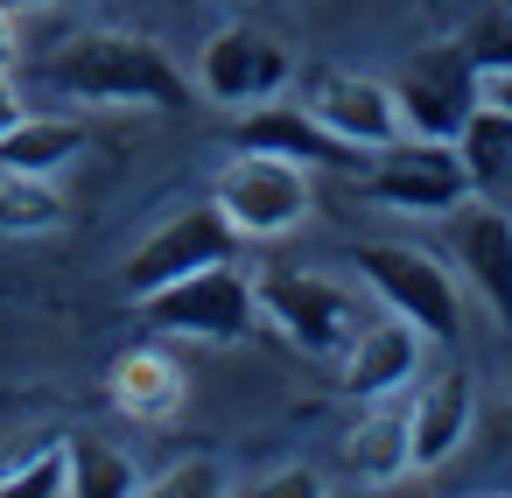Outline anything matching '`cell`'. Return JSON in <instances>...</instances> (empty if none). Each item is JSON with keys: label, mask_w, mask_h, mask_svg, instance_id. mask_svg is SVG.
<instances>
[{"label": "cell", "mask_w": 512, "mask_h": 498, "mask_svg": "<svg viewBox=\"0 0 512 498\" xmlns=\"http://www.w3.org/2000/svg\"><path fill=\"white\" fill-rule=\"evenodd\" d=\"M155 330L169 337H197V344H246L260 330V302H253V274H239L232 260H211L155 295L134 302Z\"/></svg>", "instance_id": "obj_3"}, {"label": "cell", "mask_w": 512, "mask_h": 498, "mask_svg": "<svg viewBox=\"0 0 512 498\" xmlns=\"http://www.w3.org/2000/svg\"><path fill=\"white\" fill-rule=\"evenodd\" d=\"M456 43H463V57L477 64V78H505V71H512V8H505V0H491V8H484Z\"/></svg>", "instance_id": "obj_22"}, {"label": "cell", "mask_w": 512, "mask_h": 498, "mask_svg": "<svg viewBox=\"0 0 512 498\" xmlns=\"http://www.w3.org/2000/svg\"><path fill=\"white\" fill-rule=\"evenodd\" d=\"M22 64V29H15V8H0V71Z\"/></svg>", "instance_id": "obj_25"}, {"label": "cell", "mask_w": 512, "mask_h": 498, "mask_svg": "<svg viewBox=\"0 0 512 498\" xmlns=\"http://www.w3.org/2000/svg\"><path fill=\"white\" fill-rule=\"evenodd\" d=\"M505 8H512V0H505Z\"/></svg>", "instance_id": "obj_30"}, {"label": "cell", "mask_w": 512, "mask_h": 498, "mask_svg": "<svg viewBox=\"0 0 512 498\" xmlns=\"http://www.w3.org/2000/svg\"><path fill=\"white\" fill-rule=\"evenodd\" d=\"M484 99H498V106L512 113V71H505V78H484Z\"/></svg>", "instance_id": "obj_27"}, {"label": "cell", "mask_w": 512, "mask_h": 498, "mask_svg": "<svg viewBox=\"0 0 512 498\" xmlns=\"http://www.w3.org/2000/svg\"><path fill=\"white\" fill-rule=\"evenodd\" d=\"M358 190H365L372 204H386V211L442 218V211H456V204L470 197V176H463V162H456V148H449V141L400 134V141H386L379 155H365Z\"/></svg>", "instance_id": "obj_6"}, {"label": "cell", "mask_w": 512, "mask_h": 498, "mask_svg": "<svg viewBox=\"0 0 512 498\" xmlns=\"http://www.w3.org/2000/svg\"><path fill=\"white\" fill-rule=\"evenodd\" d=\"M344 148L358 155H379L386 141H400V106H393V85L386 78H365V71H316L309 78V99H302Z\"/></svg>", "instance_id": "obj_12"}, {"label": "cell", "mask_w": 512, "mask_h": 498, "mask_svg": "<svg viewBox=\"0 0 512 498\" xmlns=\"http://www.w3.org/2000/svg\"><path fill=\"white\" fill-rule=\"evenodd\" d=\"M295 78V50L281 36H267L260 22H225L204 50H197V92L218 106H260L281 99Z\"/></svg>", "instance_id": "obj_8"}, {"label": "cell", "mask_w": 512, "mask_h": 498, "mask_svg": "<svg viewBox=\"0 0 512 498\" xmlns=\"http://www.w3.org/2000/svg\"><path fill=\"white\" fill-rule=\"evenodd\" d=\"M141 491H155V498H225L232 491V470L218 456H183V463L141 477Z\"/></svg>", "instance_id": "obj_23"}, {"label": "cell", "mask_w": 512, "mask_h": 498, "mask_svg": "<svg viewBox=\"0 0 512 498\" xmlns=\"http://www.w3.org/2000/svg\"><path fill=\"white\" fill-rule=\"evenodd\" d=\"M78 155H85V120H64V113H22L0 134V169L8 176H50L57 183Z\"/></svg>", "instance_id": "obj_17"}, {"label": "cell", "mask_w": 512, "mask_h": 498, "mask_svg": "<svg viewBox=\"0 0 512 498\" xmlns=\"http://www.w3.org/2000/svg\"><path fill=\"white\" fill-rule=\"evenodd\" d=\"M50 85L85 106H141V113H183L197 99V78H183L176 57L134 29H92L64 43L50 64Z\"/></svg>", "instance_id": "obj_1"}, {"label": "cell", "mask_w": 512, "mask_h": 498, "mask_svg": "<svg viewBox=\"0 0 512 498\" xmlns=\"http://www.w3.org/2000/svg\"><path fill=\"white\" fill-rule=\"evenodd\" d=\"M0 498H71V442H43L29 463L0 470Z\"/></svg>", "instance_id": "obj_21"}, {"label": "cell", "mask_w": 512, "mask_h": 498, "mask_svg": "<svg viewBox=\"0 0 512 498\" xmlns=\"http://www.w3.org/2000/svg\"><path fill=\"white\" fill-rule=\"evenodd\" d=\"M421 358H428V337L407 316H393V309L358 316V330L337 351V393H351V400H393L400 386L421 379Z\"/></svg>", "instance_id": "obj_10"}, {"label": "cell", "mask_w": 512, "mask_h": 498, "mask_svg": "<svg viewBox=\"0 0 512 498\" xmlns=\"http://www.w3.org/2000/svg\"><path fill=\"white\" fill-rule=\"evenodd\" d=\"M232 141H239L246 155H281V162H302V169H365V155L344 148L309 106H274V99H260V106L239 113Z\"/></svg>", "instance_id": "obj_13"}, {"label": "cell", "mask_w": 512, "mask_h": 498, "mask_svg": "<svg viewBox=\"0 0 512 498\" xmlns=\"http://www.w3.org/2000/svg\"><path fill=\"white\" fill-rule=\"evenodd\" d=\"M449 148H456V162L470 176V197H491V204L512 197V113L498 99H477V113L456 127Z\"/></svg>", "instance_id": "obj_16"}, {"label": "cell", "mask_w": 512, "mask_h": 498, "mask_svg": "<svg viewBox=\"0 0 512 498\" xmlns=\"http://www.w3.org/2000/svg\"><path fill=\"white\" fill-rule=\"evenodd\" d=\"M316 498L323 491V477L316 470H302V463H281V470H260V477H246V498Z\"/></svg>", "instance_id": "obj_24"}, {"label": "cell", "mask_w": 512, "mask_h": 498, "mask_svg": "<svg viewBox=\"0 0 512 498\" xmlns=\"http://www.w3.org/2000/svg\"><path fill=\"white\" fill-rule=\"evenodd\" d=\"M253 302H260V323L274 337H288L295 351L309 358H337L344 337L358 330V302L344 281L316 274V267H274L253 281Z\"/></svg>", "instance_id": "obj_4"}, {"label": "cell", "mask_w": 512, "mask_h": 498, "mask_svg": "<svg viewBox=\"0 0 512 498\" xmlns=\"http://www.w3.org/2000/svg\"><path fill=\"white\" fill-rule=\"evenodd\" d=\"M22 120V92H15V71H0V134Z\"/></svg>", "instance_id": "obj_26"}, {"label": "cell", "mask_w": 512, "mask_h": 498, "mask_svg": "<svg viewBox=\"0 0 512 498\" xmlns=\"http://www.w3.org/2000/svg\"><path fill=\"white\" fill-rule=\"evenodd\" d=\"M505 211H512V197H505Z\"/></svg>", "instance_id": "obj_29"}, {"label": "cell", "mask_w": 512, "mask_h": 498, "mask_svg": "<svg viewBox=\"0 0 512 498\" xmlns=\"http://www.w3.org/2000/svg\"><path fill=\"white\" fill-rule=\"evenodd\" d=\"M442 225H449V267L512 330V211L491 197H463L456 211H442Z\"/></svg>", "instance_id": "obj_11"}, {"label": "cell", "mask_w": 512, "mask_h": 498, "mask_svg": "<svg viewBox=\"0 0 512 498\" xmlns=\"http://www.w3.org/2000/svg\"><path fill=\"white\" fill-rule=\"evenodd\" d=\"M183 365L162 351V344H127L120 358H113V372H106V393H113V407L127 414V421H141V428H162V421H176L183 414Z\"/></svg>", "instance_id": "obj_15"}, {"label": "cell", "mask_w": 512, "mask_h": 498, "mask_svg": "<svg viewBox=\"0 0 512 498\" xmlns=\"http://www.w3.org/2000/svg\"><path fill=\"white\" fill-rule=\"evenodd\" d=\"M232 253H239V232L225 225V211L218 204H183L169 225H155L127 253L120 288H127V302H141V295H155V288H169V281H183V274H197L211 260H232Z\"/></svg>", "instance_id": "obj_9"}, {"label": "cell", "mask_w": 512, "mask_h": 498, "mask_svg": "<svg viewBox=\"0 0 512 498\" xmlns=\"http://www.w3.org/2000/svg\"><path fill=\"white\" fill-rule=\"evenodd\" d=\"M64 442H71V498H134L141 491V470L120 449H106L92 435H64Z\"/></svg>", "instance_id": "obj_19"}, {"label": "cell", "mask_w": 512, "mask_h": 498, "mask_svg": "<svg viewBox=\"0 0 512 498\" xmlns=\"http://www.w3.org/2000/svg\"><path fill=\"white\" fill-rule=\"evenodd\" d=\"M351 274L379 295V309L407 316L421 337L449 344L463 330V288L442 253L407 246V239H365V246H351Z\"/></svg>", "instance_id": "obj_2"}, {"label": "cell", "mask_w": 512, "mask_h": 498, "mask_svg": "<svg viewBox=\"0 0 512 498\" xmlns=\"http://www.w3.org/2000/svg\"><path fill=\"white\" fill-rule=\"evenodd\" d=\"M64 225V197L50 176H8L0 169V232H50Z\"/></svg>", "instance_id": "obj_20"}, {"label": "cell", "mask_w": 512, "mask_h": 498, "mask_svg": "<svg viewBox=\"0 0 512 498\" xmlns=\"http://www.w3.org/2000/svg\"><path fill=\"white\" fill-rule=\"evenodd\" d=\"M0 8H15V15H22V8H43V0H0Z\"/></svg>", "instance_id": "obj_28"}, {"label": "cell", "mask_w": 512, "mask_h": 498, "mask_svg": "<svg viewBox=\"0 0 512 498\" xmlns=\"http://www.w3.org/2000/svg\"><path fill=\"white\" fill-rule=\"evenodd\" d=\"M407 470H414L407 407H372V414L344 435V477H351V484H400Z\"/></svg>", "instance_id": "obj_18"}, {"label": "cell", "mask_w": 512, "mask_h": 498, "mask_svg": "<svg viewBox=\"0 0 512 498\" xmlns=\"http://www.w3.org/2000/svg\"><path fill=\"white\" fill-rule=\"evenodd\" d=\"M393 106H400V127L421 134V141H456V127L477 113L484 99V78L477 64L463 57V43H421L393 78Z\"/></svg>", "instance_id": "obj_5"}, {"label": "cell", "mask_w": 512, "mask_h": 498, "mask_svg": "<svg viewBox=\"0 0 512 498\" xmlns=\"http://www.w3.org/2000/svg\"><path fill=\"white\" fill-rule=\"evenodd\" d=\"M211 204L225 211V225H232L239 239H281V232H295V225L309 218L316 190H309V169H302V162L246 155V148H239V162L218 176Z\"/></svg>", "instance_id": "obj_7"}, {"label": "cell", "mask_w": 512, "mask_h": 498, "mask_svg": "<svg viewBox=\"0 0 512 498\" xmlns=\"http://www.w3.org/2000/svg\"><path fill=\"white\" fill-rule=\"evenodd\" d=\"M477 428V379L463 365H442L414 407H407V449H414V470H442Z\"/></svg>", "instance_id": "obj_14"}]
</instances>
